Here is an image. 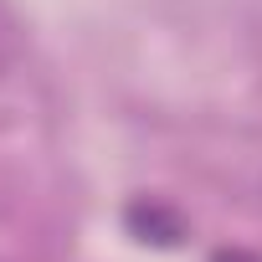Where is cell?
Returning <instances> with one entry per match:
<instances>
[{
  "mask_svg": "<svg viewBox=\"0 0 262 262\" xmlns=\"http://www.w3.org/2000/svg\"><path fill=\"white\" fill-rule=\"evenodd\" d=\"M128 231L139 242H155V247H175L185 236V221L175 211H165L160 201H139V206H128Z\"/></svg>",
  "mask_w": 262,
  "mask_h": 262,
  "instance_id": "cell-1",
  "label": "cell"
},
{
  "mask_svg": "<svg viewBox=\"0 0 262 262\" xmlns=\"http://www.w3.org/2000/svg\"><path fill=\"white\" fill-rule=\"evenodd\" d=\"M216 262H257V257H247V252H216Z\"/></svg>",
  "mask_w": 262,
  "mask_h": 262,
  "instance_id": "cell-2",
  "label": "cell"
}]
</instances>
